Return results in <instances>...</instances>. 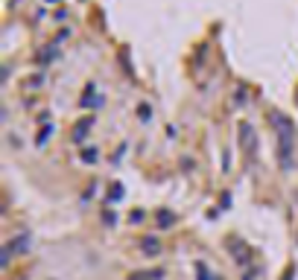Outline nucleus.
I'll return each mask as SVG.
<instances>
[{
	"label": "nucleus",
	"mask_w": 298,
	"mask_h": 280,
	"mask_svg": "<svg viewBox=\"0 0 298 280\" xmlns=\"http://www.w3.org/2000/svg\"><path fill=\"white\" fill-rule=\"evenodd\" d=\"M26 245H29V233H18L15 239H9V242L3 245V266H9V260H12L15 254H24Z\"/></svg>",
	"instance_id": "obj_1"
},
{
	"label": "nucleus",
	"mask_w": 298,
	"mask_h": 280,
	"mask_svg": "<svg viewBox=\"0 0 298 280\" xmlns=\"http://www.w3.org/2000/svg\"><path fill=\"white\" fill-rule=\"evenodd\" d=\"M91 128H94V114H88V117H82V120H79V123H76V126H73V143H85V140H88V131H91Z\"/></svg>",
	"instance_id": "obj_2"
},
{
	"label": "nucleus",
	"mask_w": 298,
	"mask_h": 280,
	"mask_svg": "<svg viewBox=\"0 0 298 280\" xmlns=\"http://www.w3.org/2000/svg\"><path fill=\"white\" fill-rule=\"evenodd\" d=\"M141 251L146 257H158V254H161V242H158L155 236H143V239H141Z\"/></svg>",
	"instance_id": "obj_3"
},
{
	"label": "nucleus",
	"mask_w": 298,
	"mask_h": 280,
	"mask_svg": "<svg viewBox=\"0 0 298 280\" xmlns=\"http://www.w3.org/2000/svg\"><path fill=\"white\" fill-rule=\"evenodd\" d=\"M251 143H254L251 140V126L249 123H240V146H243L246 155H251Z\"/></svg>",
	"instance_id": "obj_4"
},
{
	"label": "nucleus",
	"mask_w": 298,
	"mask_h": 280,
	"mask_svg": "<svg viewBox=\"0 0 298 280\" xmlns=\"http://www.w3.org/2000/svg\"><path fill=\"white\" fill-rule=\"evenodd\" d=\"M82 158H85V163H96V158H100V155H96V149H85Z\"/></svg>",
	"instance_id": "obj_5"
},
{
	"label": "nucleus",
	"mask_w": 298,
	"mask_h": 280,
	"mask_svg": "<svg viewBox=\"0 0 298 280\" xmlns=\"http://www.w3.org/2000/svg\"><path fill=\"white\" fill-rule=\"evenodd\" d=\"M158 222H161L164 228H170V225L176 222V216H173V213H161V216H158Z\"/></svg>",
	"instance_id": "obj_6"
},
{
	"label": "nucleus",
	"mask_w": 298,
	"mask_h": 280,
	"mask_svg": "<svg viewBox=\"0 0 298 280\" xmlns=\"http://www.w3.org/2000/svg\"><path fill=\"white\" fill-rule=\"evenodd\" d=\"M196 271H199V280H214L211 274H208V268H205V263H196Z\"/></svg>",
	"instance_id": "obj_7"
},
{
	"label": "nucleus",
	"mask_w": 298,
	"mask_h": 280,
	"mask_svg": "<svg viewBox=\"0 0 298 280\" xmlns=\"http://www.w3.org/2000/svg\"><path fill=\"white\" fill-rule=\"evenodd\" d=\"M138 117H141V120H149V105H138Z\"/></svg>",
	"instance_id": "obj_8"
}]
</instances>
